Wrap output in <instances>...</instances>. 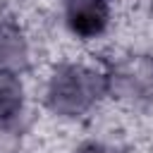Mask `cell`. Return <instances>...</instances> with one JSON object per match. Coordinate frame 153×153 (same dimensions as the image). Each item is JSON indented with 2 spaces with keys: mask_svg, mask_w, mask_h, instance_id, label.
Wrapping results in <instances>:
<instances>
[{
  "mask_svg": "<svg viewBox=\"0 0 153 153\" xmlns=\"http://www.w3.org/2000/svg\"><path fill=\"white\" fill-rule=\"evenodd\" d=\"M22 108V86L12 74H0V120H10Z\"/></svg>",
  "mask_w": 153,
  "mask_h": 153,
  "instance_id": "277c9868",
  "label": "cell"
},
{
  "mask_svg": "<svg viewBox=\"0 0 153 153\" xmlns=\"http://www.w3.org/2000/svg\"><path fill=\"white\" fill-rule=\"evenodd\" d=\"M108 0H67V24L81 38H93L108 26Z\"/></svg>",
  "mask_w": 153,
  "mask_h": 153,
  "instance_id": "7a4b0ae2",
  "label": "cell"
},
{
  "mask_svg": "<svg viewBox=\"0 0 153 153\" xmlns=\"http://www.w3.org/2000/svg\"><path fill=\"white\" fill-rule=\"evenodd\" d=\"M24 62L22 36L5 22H0V67H14Z\"/></svg>",
  "mask_w": 153,
  "mask_h": 153,
  "instance_id": "3957f363",
  "label": "cell"
},
{
  "mask_svg": "<svg viewBox=\"0 0 153 153\" xmlns=\"http://www.w3.org/2000/svg\"><path fill=\"white\" fill-rule=\"evenodd\" d=\"M103 91V81L98 74L84 67H62L55 72L50 81V105L60 112L74 115L88 108Z\"/></svg>",
  "mask_w": 153,
  "mask_h": 153,
  "instance_id": "6da1fadb",
  "label": "cell"
},
{
  "mask_svg": "<svg viewBox=\"0 0 153 153\" xmlns=\"http://www.w3.org/2000/svg\"><path fill=\"white\" fill-rule=\"evenodd\" d=\"M79 153H110V151H105L103 146H96V143H88V146H84V148H79Z\"/></svg>",
  "mask_w": 153,
  "mask_h": 153,
  "instance_id": "5b68a950",
  "label": "cell"
}]
</instances>
